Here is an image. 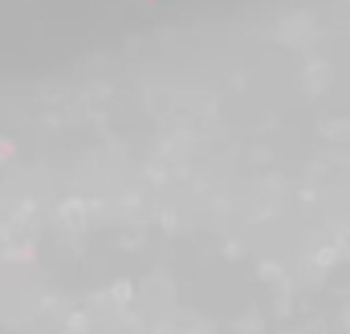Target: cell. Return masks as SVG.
I'll return each mask as SVG.
<instances>
[]
</instances>
